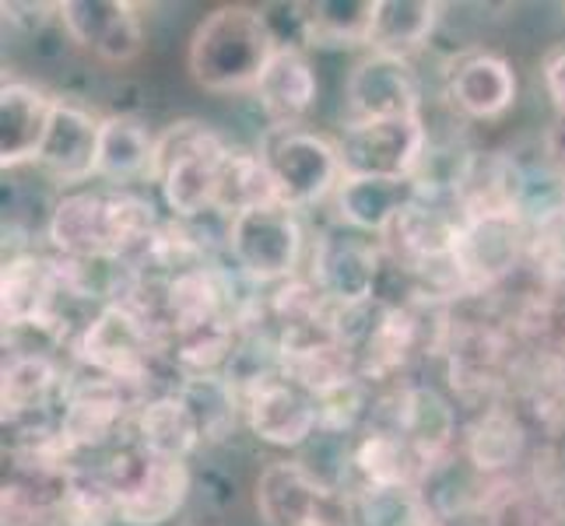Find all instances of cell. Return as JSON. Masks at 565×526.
Segmentation results:
<instances>
[{"label": "cell", "mask_w": 565, "mask_h": 526, "mask_svg": "<svg viewBox=\"0 0 565 526\" xmlns=\"http://www.w3.org/2000/svg\"><path fill=\"white\" fill-rule=\"evenodd\" d=\"M260 159L270 172V183H275L278 204L291 211L320 204L330 190L344 183L338 144H330L327 138L309 130H270Z\"/></svg>", "instance_id": "3"}, {"label": "cell", "mask_w": 565, "mask_h": 526, "mask_svg": "<svg viewBox=\"0 0 565 526\" xmlns=\"http://www.w3.org/2000/svg\"><path fill=\"white\" fill-rule=\"evenodd\" d=\"M56 99L25 82H4L0 88V165L18 169L35 162L46 141Z\"/></svg>", "instance_id": "16"}, {"label": "cell", "mask_w": 565, "mask_h": 526, "mask_svg": "<svg viewBox=\"0 0 565 526\" xmlns=\"http://www.w3.org/2000/svg\"><path fill=\"white\" fill-rule=\"evenodd\" d=\"M99 133L103 120H95L82 106L56 99L35 165L50 172L56 183H85L99 175Z\"/></svg>", "instance_id": "12"}, {"label": "cell", "mask_w": 565, "mask_h": 526, "mask_svg": "<svg viewBox=\"0 0 565 526\" xmlns=\"http://www.w3.org/2000/svg\"><path fill=\"white\" fill-rule=\"evenodd\" d=\"M138 439L148 457L162 460H183L201 439V421L193 415L186 397H154L141 407L138 415Z\"/></svg>", "instance_id": "23"}, {"label": "cell", "mask_w": 565, "mask_h": 526, "mask_svg": "<svg viewBox=\"0 0 565 526\" xmlns=\"http://www.w3.org/2000/svg\"><path fill=\"white\" fill-rule=\"evenodd\" d=\"M228 253L246 278L270 285L296 275L302 257V225L285 204H260L228 218Z\"/></svg>", "instance_id": "4"}, {"label": "cell", "mask_w": 565, "mask_h": 526, "mask_svg": "<svg viewBox=\"0 0 565 526\" xmlns=\"http://www.w3.org/2000/svg\"><path fill=\"white\" fill-rule=\"evenodd\" d=\"M376 275H380V253L359 232L327 236L317 249V264H313L317 291L344 309H359L373 299Z\"/></svg>", "instance_id": "13"}, {"label": "cell", "mask_w": 565, "mask_h": 526, "mask_svg": "<svg viewBox=\"0 0 565 526\" xmlns=\"http://www.w3.org/2000/svg\"><path fill=\"white\" fill-rule=\"evenodd\" d=\"M299 11L302 35L313 46H369L380 0H320V4H299Z\"/></svg>", "instance_id": "22"}, {"label": "cell", "mask_w": 565, "mask_h": 526, "mask_svg": "<svg viewBox=\"0 0 565 526\" xmlns=\"http://www.w3.org/2000/svg\"><path fill=\"white\" fill-rule=\"evenodd\" d=\"M39 526H61V523H39Z\"/></svg>", "instance_id": "31"}, {"label": "cell", "mask_w": 565, "mask_h": 526, "mask_svg": "<svg viewBox=\"0 0 565 526\" xmlns=\"http://www.w3.org/2000/svg\"><path fill=\"white\" fill-rule=\"evenodd\" d=\"M186 495V463L145 453L141 463L116 484V519L127 526H162L183 509Z\"/></svg>", "instance_id": "8"}, {"label": "cell", "mask_w": 565, "mask_h": 526, "mask_svg": "<svg viewBox=\"0 0 565 526\" xmlns=\"http://www.w3.org/2000/svg\"><path fill=\"white\" fill-rule=\"evenodd\" d=\"M520 249L516 214H463L450 264L475 285H489L513 267Z\"/></svg>", "instance_id": "14"}, {"label": "cell", "mask_w": 565, "mask_h": 526, "mask_svg": "<svg viewBox=\"0 0 565 526\" xmlns=\"http://www.w3.org/2000/svg\"><path fill=\"white\" fill-rule=\"evenodd\" d=\"M443 4L428 0H380L376 29H373V53H390L412 61V53L422 50L439 22Z\"/></svg>", "instance_id": "25"}, {"label": "cell", "mask_w": 565, "mask_h": 526, "mask_svg": "<svg viewBox=\"0 0 565 526\" xmlns=\"http://www.w3.org/2000/svg\"><path fill=\"white\" fill-rule=\"evenodd\" d=\"M278 35L267 14L246 4H225L211 11L190 39L186 64L193 82L214 95L257 92L260 77L278 53Z\"/></svg>", "instance_id": "1"}, {"label": "cell", "mask_w": 565, "mask_h": 526, "mask_svg": "<svg viewBox=\"0 0 565 526\" xmlns=\"http://www.w3.org/2000/svg\"><path fill=\"white\" fill-rule=\"evenodd\" d=\"M418 77L412 61L390 53H369L348 77V109L352 124L362 120H394V116L418 112Z\"/></svg>", "instance_id": "9"}, {"label": "cell", "mask_w": 565, "mask_h": 526, "mask_svg": "<svg viewBox=\"0 0 565 526\" xmlns=\"http://www.w3.org/2000/svg\"><path fill=\"white\" fill-rule=\"evenodd\" d=\"M232 148L198 120H180L154 138V169L166 204L180 218H198L204 211H218L222 180Z\"/></svg>", "instance_id": "2"}, {"label": "cell", "mask_w": 565, "mask_h": 526, "mask_svg": "<svg viewBox=\"0 0 565 526\" xmlns=\"http://www.w3.org/2000/svg\"><path fill=\"white\" fill-rule=\"evenodd\" d=\"M401 436L422 460H433L450 446L454 415L436 389H407L401 404Z\"/></svg>", "instance_id": "26"}, {"label": "cell", "mask_w": 565, "mask_h": 526, "mask_svg": "<svg viewBox=\"0 0 565 526\" xmlns=\"http://www.w3.org/2000/svg\"><path fill=\"white\" fill-rule=\"evenodd\" d=\"M154 169V138L127 116H109L99 133V175L116 186L145 180Z\"/></svg>", "instance_id": "24"}, {"label": "cell", "mask_w": 565, "mask_h": 526, "mask_svg": "<svg viewBox=\"0 0 565 526\" xmlns=\"http://www.w3.org/2000/svg\"><path fill=\"white\" fill-rule=\"evenodd\" d=\"M422 201V186L412 180H380V175H344L338 186L341 218L365 232V236H386L407 211Z\"/></svg>", "instance_id": "15"}, {"label": "cell", "mask_w": 565, "mask_h": 526, "mask_svg": "<svg viewBox=\"0 0 565 526\" xmlns=\"http://www.w3.org/2000/svg\"><path fill=\"white\" fill-rule=\"evenodd\" d=\"M467 450H471L478 466H505L520 450V428L510 418L492 415L471 428V446Z\"/></svg>", "instance_id": "29"}, {"label": "cell", "mask_w": 565, "mask_h": 526, "mask_svg": "<svg viewBox=\"0 0 565 526\" xmlns=\"http://www.w3.org/2000/svg\"><path fill=\"white\" fill-rule=\"evenodd\" d=\"M50 239L71 260H113L109 197L67 193L50 214Z\"/></svg>", "instance_id": "17"}, {"label": "cell", "mask_w": 565, "mask_h": 526, "mask_svg": "<svg viewBox=\"0 0 565 526\" xmlns=\"http://www.w3.org/2000/svg\"><path fill=\"white\" fill-rule=\"evenodd\" d=\"M257 509L267 526H352V505L302 463H270L257 481Z\"/></svg>", "instance_id": "5"}, {"label": "cell", "mask_w": 565, "mask_h": 526, "mask_svg": "<svg viewBox=\"0 0 565 526\" xmlns=\"http://www.w3.org/2000/svg\"><path fill=\"white\" fill-rule=\"evenodd\" d=\"M544 85H548L555 109L565 116V46H555L544 56Z\"/></svg>", "instance_id": "30"}, {"label": "cell", "mask_w": 565, "mask_h": 526, "mask_svg": "<svg viewBox=\"0 0 565 526\" xmlns=\"http://www.w3.org/2000/svg\"><path fill=\"white\" fill-rule=\"evenodd\" d=\"M344 175H380V180H412L425 154L422 116H394V120H348L341 141Z\"/></svg>", "instance_id": "6"}, {"label": "cell", "mask_w": 565, "mask_h": 526, "mask_svg": "<svg viewBox=\"0 0 565 526\" xmlns=\"http://www.w3.org/2000/svg\"><path fill=\"white\" fill-rule=\"evenodd\" d=\"M4 326H43L61 296V275L43 257H14L4 264Z\"/></svg>", "instance_id": "20"}, {"label": "cell", "mask_w": 565, "mask_h": 526, "mask_svg": "<svg viewBox=\"0 0 565 526\" xmlns=\"http://www.w3.org/2000/svg\"><path fill=\"white\" fill-rule=\"evenodd\" d=\"M257 99L275 130H288L302 120L309 106L317 103V74L302 56V50L285 43L278 46L257 85Z\"/></svg>", "instance_id": "18"}, {"label": "cell", "mask_w": 565, "mask_h": 526, "mask_svg": "<svg viewBox=\"0 0 565 526\" xmlns=\"http://www.w3.org/2000/svg\"><path fill=\"white\" fill-rule=\"evenodd\" d=\"M120 386L124 383L116 379H92L82 389H74L61 421L64 446H99L113 436V428L124 421L127 411Z\"/></svg>", "instance_id": "21"}, {"label": "cell", "mask_w": 565, "mask_h": 526, "mask_svg": "<svg viewBox=\"0 0 565 526\" xmlns=\"http://www.w3.org/2000/svg\"><path fill=\"white\" fill-rule=\"evenodd\" d=\"M450 99L471 120H495L516 99V74L502 56L475 53L454 67L450 77Z\"/></svg>", "instance_id": "19"}, {"label": "cell", "mask_w": 565, "mask_h": 526, "mask_svg": "<svg viewBox=\"0 0 565 526\" xmlns=\"http://www.w3.org/2000/svg\"><path fill=\"white\" fill-rule=\"evenodd\" d=\"M56 383V368L43 355H14L4 365V418L29 415L43 407Z\"/></svg>", "instance_id": "27"}, {"label": "cell", "mask_w": 565, "mask_h": 526, "mask_svg": "<svg viewBox=\"0 0 565 526\" xmlns=\"http://www.w3.org/2000/svg\"><path fill=\"white\" fill-rule=\"evenodd\" d=\"M249 428L270 446H302L320 425L317 397L285 376H260L246 400Z\"/></svg>", "instance_id": "11"}, {"label": "cell", "mask_w": 565, "mask_h": 526, "mask_svg": "<svg viewBox=\"0 0 565 526\" xmlns=\"http://www.w3.org/2000/svg\"><path fill=\"white\" fill-rule=\"evenodd\" d=\"M407 442L401 436L376 432L359 446V471L376 484V492L401 489L407 481Z\"/></svg>", "instance_id": "28"}, {"label": "cell", "mask_w": 565, "mask_h": 526, "mask_svg": "<svg viewBox=\"0 0 565 526\" xmlns=\"http://www.w3.org/2000/svg\"><path fill=\"white\" fill-rule=\"evenodd\" d=\"M67 35L109 64H127L141 53V18L124 0H67L56 8Z\"/></svg>", "instance_id": "10"}, {"label": "cell", "mask_w": 565, "mask_h": 526, "mask_svg": "<svg viewBox=\"0 0 565 526\" xmlns=\"http://www.w3.org/2000/svg\"><path fill=\"white\" fill-rule=\"evenodd\" d=\"M77 358L92 365L103 379H141L151 358V326L138 309L113 302L88 323L77 341Z\"/></svg>", "instance_id": "7"}]
</instances>
